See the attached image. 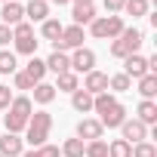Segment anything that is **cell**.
<instances>
[{
  "label": "cell",
  "instance_id": "cell-1",
  "mask_svg": "<svg viewBox=\"0 0 157 157\" xmlns=\"http://www.w3.org/2000/svg\"><path fill=\"white\" fill-rule=\"evenodd\" d=\"M93 111L99 114V123H102V126H108V129H117V126L126 120V108H123L111 93L93 96Z\"/></svg>",
  "mask_w": 157,
  "mask_h": 157
},
{
  "label": "cell",
  "instance_id": "cell-2",
  "mask_svg": "<svg viewBox=\"0 0 157 157\" xmlns=\"http://www.w3.org/2000/svg\"><path fill=\"white\" fill-rule=\"evenodd\" d=\"M31 111H34V105H31V99L28 96H16L13 102H10V108H6V132H22L25 126H28V120H31Z\"/></svg>",
  "mask_w": 157,
  "mask_h": 157
},
{
  "label": "cell",
  "instance_id": "cell-3",
  "mask_svg": "<svg viewBox=\"0 0 157 157\" xmlns=\"http://www.w3.org/2000/svg\"><path fill=\"white\" fill-rule=\"evenodd\" d=\"M49 129H52V114L49 111H34L31 120H28V126H25V142L34 145V148H40V145H46Z\"/></svg>",
  "mask_w": 157,
  "mask_h": 157
},
{
  "label": "cell",
  "instance_id": "cell-4",
  "mask_svg": "<svg viewBox=\"0 0 157 157\" xmlns=\"http://www.w3.org/2000/svg\"><path fill=\"white\" fill-rule=\"evenodd\" d=\"M123 19L120 16H96L93 22H90V34L96 37V40H117L120 34H123Z\"/></svg>",
  "mask_w": 157,
  "mask_h": 157
},
{
  "label": "cell",
  "instance_id": "cell-5",
  "mask_svg": "<svg viewBox=\"0 0 157 157\" xmlns=\"http://www.w3.org/2000/svg\"><path fill=\"white\" fill-rule=\"evenodd\" d=\"M142 43H145V34H142L139 28H123V34L111 43V56H114V59H126V56L139 52Z\"/></svg>",
  "mask_w": 157,
  "mask_h": 157
},
{
  "label": "cell",
  "instance_id": "cell-6",
  "mask_svg": "<svg viewBox=\"0 0 157 157\" xmlns=\"http://www.w3.org/2000/svg\"><path fill=\"white\" fill-rule=\"evenodd\" d=\"M13 43H16V52H22V56H34L40 40L34 37V28H31L28 22H22V25L13 28Z\"/></svg>",
  "mask_w": 157,
  "mask_h": 157
},
{
  "label": "cell",
  "instance_id": "cell-7",
  "mask_svg": "<svg viewBox=\"0 0 157 157\" xmlns=\"http://www.w3.org/2000/svg\"><path fill=\"white\" fill-rule=\"evenodd\" d=\"M68 59H71V71H74V74H90V71H96V52L86 49V46L74 49V56H68Z\"/></svg>",
  "mask_w": 157,
  "mask_h": 157
},
{
  "label": "cell",
  "instance_id": "cell-8",
  "mask_svg": "<svg viewBox=\"0 0 157 157\" xmlns=\"http://www.w3.org/2000/svg\"><path fill=\"white\" fill-rule=\"evenodd\" d=\"M59 52H65V49H80L83 46V28H77V25H71V28H65L62 31V37L52 43Z\"/></svg>",
  "mask_w": 157,
  "mask_h": 157
},
{
  "label": "cell",
  "instance_id": "cell-9",
  "mask_svg": "<svg viewBox=\"0 0 157 157\" xmlns=\"http://www.w3.org/2000/svg\"><path fill=\"white\" fill-rule=\"evenodd\" d=\"M123 74L129 77V80H142V77L148 74V59L139 56V52L126 56V59H123Z\"/></svg>",
  "mask_w": 157,
  "mask_h": 157
},
{
  "label": "cell",
  "instance_id": "cell-10",
  "mask_svg": "<svg viewBox=\"0 0 157 157\" xmlns=\"http://www.w3.org/2000/svg\"><path fill=\"white\" fill-rule=\"evenodd\" d=\"M120 132H123V142H129V145H139V142L148 139V126L139 123L136 117H132V120H123V123H120Z\"/></svg>",
  "mask_w": 157,
  "mask_h": 157
},
{
  "label": "cell",
  "instance_id": "cell-11",
  "mask_svg": "<svg viewBox=\"0 0 157 157\" xmlns=\"http://www.w3.org/2000/svg\"><path fill=\"white\" fill-rule=\"evenodd\" d=\"M25 154V139L16 132H6L0 139V157H22Z\"/></svg>",
  "mask_w": 157,
  "mask_h": 157
},
{
  "label": "cell",
  "instance_id": "cell-12",
  "mask_svg": "<svg viewBox=\"0 0 157 157\" xmlns=\"http://www.w3.org/2000/svg\"><path fill=\"white\" fill-rule=\"evenodd\" d=\"M102 123L99 120H93V117H83L80 123H77V139L80 142H96V139H102Z\"/></svg>",
  "mask_w": 157,
  "mask_h": 157
},
{
  "label": "cell",
  "instance_id": "cell-13",
  "mask_svg": "<svg viewBox=\"0 0 157 157\" xmlns=\"http://www.w3.org/2000/svg\"><path fill=\"white\" fill-rule=\"evenodd\" d=\"M83 90H86L90 96H102V93H108V74H102V71H90V74L83 77Z\"/></svg>",
  "mask_w": 157,
  "mask_h": 157
},
{
  "label": "cell",
  "instance_id": "cell-14",
  "mask_svg": "<svg viewBox=\"0 0 157 157\" xmlns=\"http://www.w3.org/2000/svg\"><path fill=\"white\" fill-rule=\"evenodd\" d=\"M0 19H3V25L16 28V25L25 22V6L16 3V0H10V3H3V10H0Z\"/></svg>",
  "mask_w": 157,
  "mask_h": 157
},
{
  "label": "cell",
  "instance_id": "cell-15",
  "mask_svg": "<svg viewBox=\"0 0 157 157\" xmlns=\"http://www.w3.org/2000/svg\"><path fill=\"white\" fill-rule=\"evenodd\" d=\"M46 71H52L56 77H59V74H65V71H71V59H68V52L52 49V52H49V59H46Z\"/></svg>",
  "mask_w": 157,
  "mask_h": 157
},
{
  "label": "cell",
  "instance_id": "cell-16",
  "mask_svg": "<svg viewBox=\"0 0 157 157\" xmlns=\"http://www.w3.org/2000/svg\"><path fill=\"white\" fill-rule=\"evenodd\" d=\"M136 120L139 123H145V126H151V123H157V102L154 99H142L139 102V108H136Z\"/></svg>",
  "mask_w": 157,
  "mask_h": 157
},
{
  "label": "cell",
  "instance_id": "cell-17",
  "mask_svg": "<svg viewBox=\"0 0 157 157\" xmlns=\"http://www.w3.org/2000/svg\"><path fill=\"white\" fill-rule=\"evenodd\" d=\"M25 74H28L31 83H43V77H46V62L37 59V56H31V62L25 65Z\"/></svg>",
  "mask_w": 157,
  "mask_h": 157
},
{
  "label": "cell",
  "instance_id": "cell-18",
  "mask_svg": "<svg viewBox=\"0 0 157 157\" xmlns=\"http://www.w3.org/2000/svg\"><path fill=\"white\" fill-rule=\"evenodd\" d=\"M25 16L31 22H46L49 19V3H46V0H31V3L25 6Z\"/></svg>",
  "mask_w": 157,
  "mask_h": 157
},
{
  "label": "cell",
  "instance_id": "cell-19",
  "mask_svg": "<svg viewBox=\"0 0 157 157\" xmlns=\"http://www.w3.org/2000/svg\"><path fill=\"white\" fill-rule=\"evenodd\" d=\"M71 19H74L77 28H83V25H90V22L96 19V6H93V3H80V6H74Z\"/></svg>",
  "mask_w": 157,
  "mask_h": 157
},
{
  "label": "cell",
  "instance_id": "cell-20",
  "mask_svg": "<svg viewBox=\"0 0 157 157\" xmlns=\"http://www.w3.org/2000/svg\"><path fill=\"white\" fill-rule=\"evenodd\" d=\"M71 108L80 111V114H90V111H93V96H90L86 90H74V93H71Z\"/></svg>",
  "mask_w": 157,
  "mask_h": 157
},
{
  "label": "cell",
  "instance_id": "cell-21",
  "mask_svg": "<svg viewBox=\"0 0 157 157\" xmlns=\"http://www.w3.org/2000/svg\"><path fill=\"white\" fill-rule=\"evenodd\" d=\"M62 31H65V25H62L59 19H46V22H43V28H40L43 40H49V43H56V40L62 37Z\"/></svg>",
  "mask_w": 157,
  "mask_h": 157
},
{
  "label": "cell",
  "instance_id": "cell-22",
  "mask_svg": "<svg viewBox=\"0 0 157 157\" xmlns=\"http://www.w3.org/2000/svg\"><path fill=\"white\" fill-rule=\"evenodd\" d=\"M56 99V86L52 83H34V102L37 105H49Z\"/></svg>",
  "mask_w": 157,
  "mask_h": 157
},
{
  "label": "cell",
  "instance_id": "cell-23",
  "mask_svg": "<svg viewBox=\"0 0 157 157\" xmlns=\"http://www.w3.org/2000/svg\"><path fill=\"white\" fill-rule=\"evenodd\" d=\"M56 90H62V93H74V90H80V80H77V74H74V71H65V74H59Z\"/></svg>",
  "mask_w": 157,
  "mask_h": 157
},
{
  "label": "cell",
  "instance_id": "cell-24",
  "mask_svg": "<svg viewBox=\"0 0 157 157\" xmlns=\"http://www.w3.org/2000/svg\"><path fill=\"white\" fill-rule=\"evenodd\" d=\"M139 93L142 99H154L157 96V74H145L142 80H139Z\"/></svg>",
  "mask_w": 157,
  "mask_h": 157
},
{
  "label": "cell",
  "instance_id": "cell-25",
  "mask_svg": "<svg viewBox=\"0 0 157 157\" xmlns=\"http://www.w3.org/2000/svg\"><path fill=\"white\" fill-rule=\"evenodd\" d=\"M83 157H108V142H105V139L86 142V145H83Z\"/></svg>",
  "mask_w": 157,
  "mask_h": 157
},
{
  "label": "cell",
  "instance_id": "cell-26",
  "mask_svg": "<svg viewBox=\"0 0 157 157\" xmlns=\"http://www.w3.org/2000/svg\"><path fill=\"white\" fill-rule=\"evenodd\" d=\"M108 157H132V145L123 142V139H114L108 145Z\"/></svg>",
  "mask_w": 157,
  "mask_h": 157
},
{
  "label": "cell",
  "instance_id": "cell-27",
  "mask_svg": "<svg viewBox=\"0 0 157 157\" xmlns=\"http://www.w3.org/2000/svg\"><path fill=\"white\" fill-rule=\"evenodd\" d=\"M16 71H19L16 52H6V49H0V74H16Z\"/></svg>",
  "mask_w": 157,
  "mask_h": 157
},
{
  "label": "cell",
  "instance_id": "cell-28",
  "mask_svg": "<svg viewBox=\"0 0 157 157\" xmlns=\"http://www.w3.org/2000/svg\"><path fill=\"white\" fill-rule=\"evenodd\" d=\"M123 10H126V16L142 19V16H148V0H126V3H123Z\"/></svg>",
  "mask_w": 157,
  "mask_h": 157
},
{
  "label": "cell",
  "instance_id": "cell-29",
  "mask_svg": "<svg viewBox=\"0 0 157 157\" xmlns=\"http://www.w3.org/2000/svg\"><path fill=\"white\" fill-rule=\"evenodd\" d=\"M83 145H86V142H80V139H68L59 151H62L65 157H83Z\"/></svg>",
  "mask_w": 157,
  "mask_h": 157
},
{
  "label": "cell",
  "instance_id": "cell-30",
  "mask_svg": "<svg viewBox=\"0 0 157 157\" xmlns=\"http://www.w3.org/2000/svg\"><path fill=\"white\" fill-rule=\"evenodd\" d=\"M132 86V80L126 74H114V77H108V90H114V93H126Z\"/></svg>",
  "mask_w": 157,
  "mask_h": 157
},
{
  "label": "cell",
  "instance_id": "cell-31",
  "mask_svg": "<svg viewBox=\"0 0 157 157\" xmlns=\"http://www.w3.org/2000/svg\"><path fill=\"white\" fill-rule=\"evenodd\" d=\"M132 157H157V148H154L151 142H139V145L132 148Z\"/></svg>",
  "mask_w": 157,
  "mask_h": 157
},
{
  "label": "cell",
  "instance_id": "cell-32",
  "mask_svg": "<svg viewBox=\"0 0 157 157\" xmlns=\"http://www.w3.org/2000/svg\"><path fill=\"white\" fill-rule=\"evenodd\" d=\"M13 83H16V90H34V83L28 80L25 71H16V74H13Z\"/></svg>",
  "mask_w": 157,
  "mask_h": 157
},
{
  "label": "cell",
  "instance_id": "cell-33",
  "mask_svg": "<svg viewBox=\"0 0 157 157\" xmlns=\"http://www.w3.org/2000/svg\"><path fill=\"white\" fill-rule=\"evenodd\" d=\"M10 102H13V90L0 83V111H6V108H10Z\"/></svg>",
  "mask_w": 157,
  "mask_h": 157
},
{
  "label": "cell",
  "instance_id": "cell-34",
  "mask_svg": "<svg viewBox=\"0 0 157 157\" xmlns=\"http://www.w3.org/2000/svg\"><path fill=\"white\" fill-rule=\"evenodd\" d=\"M37 157H62V151L56 145H40L37 148Z\"/></svg>",
  "mask_w": 157,
  "mask_h": 157
},
{
  "label": "cell",
  "instance_id": "cell-35",
  "mask_svg": "<svg viewBox=\"0 0 157 157\" xmlns=\"http://www.w3.org/2000/svg\"><path fill=\"white\" fill-rule=\"evenodd\" d=\"M13 40V28L10 25H3V22H0V46H6Z\"/></svg>",
  "mask_w": 157,
  "mask_h": 157
},
{
  "label": "cell",
  "instance_id": "cell-36",
  "mask_svg": "<svg viewBox=\"0 0 157 157\" xmlns=\"http://www.w3.org/2000/svg\"><path fill=\"white\" fill-rule=\"evenodd\" d=\"M123 3H126V0H105V10H108V16L120 13V10H123Z\"/></svg>",
  "mask_w": 157,
  "mask_h": 157
},
{
  "label": "cell",
  "instance_id": "cell-37",
  "mask_svg": "<svg viewBox=\"0 0 157 157\" xmlns=\"http://www.w3.org/2000/svg\"><path fill=\"white\" fill-rule=\"evenodd\" d=\"M22 157H37V148H34V151H25Z\"/></svg>",
  "mask_w": 157,
  "mask_h": 157
},
{
  "label": "cell",
  "instance_id": "cell-38",
  "mask_svg": "<svg viewBox=\"0 0 157 157\" xmlns=\"http://www.w3.org/2000/svg\"><path fill=\"white\" fill-rule=\"evenodd\" d=\"M49 3H56V6H65V3H68V0H49Z\"/></svg>",
  "mask_w": 157,
  "mask_h": 157
},
{
  "label": "cell",
  "instance_id": "cell-39",
  "mask_svg": "<svg viewBox=\"0 0 157 157\" xmlns=\"http://www.w3.org/2000/svg\"><path fill=\"white\" fill-rule=\"evenodd\" d=\"M80 3H93V0H74V6H80Z\"/></svg>",
  "mask_w": 157,
  "mask_h": 157
},
{
  "label": "cell",
  "instance_id": "cell-40",
  "mask_svg": "<svg viewBox=\"0 0 157 157\" xmlns=\"http://www.w3.org/2000/svg\"><path fill=\"white\" fill-rule=\"evenodd\" d=\"M3 3H10V0H3Z\"/></svg>",
  "mask_w": 157,
  "mask_h": 157
}]
</instances>
